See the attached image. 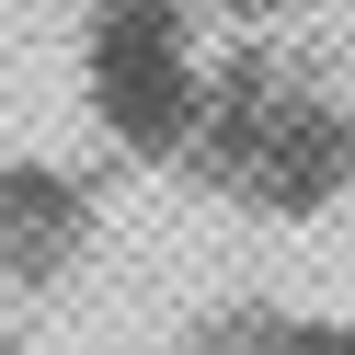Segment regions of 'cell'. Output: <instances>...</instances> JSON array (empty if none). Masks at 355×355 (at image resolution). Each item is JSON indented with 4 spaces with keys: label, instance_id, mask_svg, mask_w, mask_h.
Here are the masks:
<instances>
[{
    "label": "cell",
    "instance_id": "6da1fadb",
    "mask_svg": "<svg viewBox=\"0 0 355 355\" xmlns=\"http://www.w3.org/2000/svg\"><path fill=\"white\" fill-rule=\"evenodd\" d=\"M161 184L263 230L355 207V0L298 24H230Z\"/></svg>",
    "mask_w": 355,
    "mask_h": 355
},
{
    "label": "cell",
    "instance_id": "7a4b0ae2",
    "mask_svg": "<svg viewBox=\"0 0 355 355\" xmlns=\"http://www.w3.org/2000/svg\"><path fill=\"white\" fill-rule=\"evenodd\" d=\"M218 46H230V12L218 0H80V24H69L80 126L126 172H172Z\"/></svg>",
    "mask_w": 355,
    "mask_h": 355
},
{
    "label": "cell",
    "instance_id": "3957f363",
    "mask_svg": "<svg viewBox=\"0 0 355 355\" xmlns=\"http://www.w3.org/2000/svg\"><path fill=\"white\" fill-rule=\"evenodd\" d=\"M92 252H103L92 172L58 149H12L0 161V298H58Z\"/></svg>",
    "mask_w": 355,
    "mask_h": 355
},
{
    "label": "cell",
    "instance_id": "277c9868",
    "mask_svg": "<svg viewBox=\"0 0 355 355\" xmlns=\"http://www.w3.org/2000/svg\"><path fill=\"white\" fill-rule=\"evenodd\" d=\"M161 355H355V321L344 309H298V298H218Z\"/></svg>",
    "mask_w": 355,
    "mask_h": 355
},
{
    "label": "cell",
    "instance_id": "5b68a950",
    "mask_svg": "<svg viewBox=\"0 0 355 355\" xmlns=\"http://www.w3.org/2000/svg\"><path fill=\"white\" fill-rule=\"evenodd\" d=\"M230 24H298V12H332V0H218Z\"/></svg>",
    "mask_w": 355,
    "mask_h": 355
}]
</instances>
